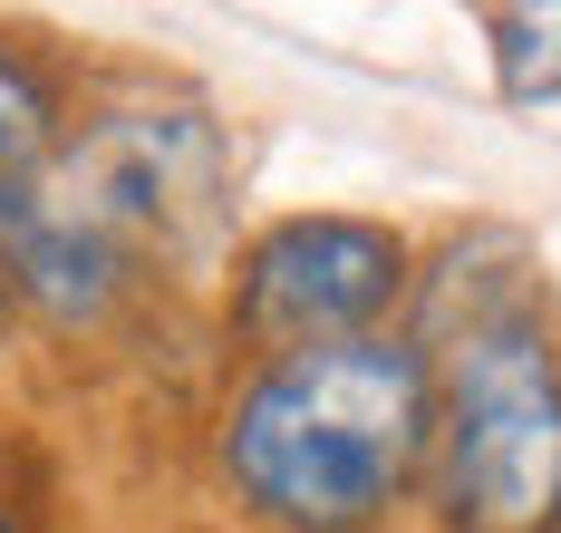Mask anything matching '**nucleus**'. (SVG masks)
Returning <instances> with one entry per match:
<instances>
[{"label": "nucleus", "instance_id": "1", "mask_svg": "<svg viewBox=\"0 0 561 533\" xmlns=\"http://www.w3.org/2000/svg\"><path fill=\"white\" fill-rule=\"evenodd\" d=\"M436 359L407 330L232 368L204 456L252 533H388L426 485Z\"/></svg>", "mask_w": 561, "mask_h": 533}, {"label": "nucleus", "instance_id": "2", "mask_svg": "<svg viewBox=\"0 0 561 533\" xmlns=\"http://www.w3.org/2000/svg\"><path fill=\"white\" fill-rule=\"evenodd\" d=\"M436 436L416 504L436 533H561V330L542 300L436 340Z\"/></svg>", "mask_w": 561, "mask_h": 533}, {"label": "nucleus", "instance_id": "3", "mask_svg": "<svg viewBox=\"0 0 561 533\" xmlns=\"http://www.w3.org/2000/svg\"><path fill=\"white\" fill-rule=\"evenodd\" d=\"M39 194L68 224H88L146 292L214 282L232 252V136L204 98L78 107L39 166Z\"/></svg>", "mask_w": 561, "mask_h": 533}, {"label": "nucleus", "instance_id": "4", "mask_svg": "<svg viewBox=\"0 0 561 533\" xmlns=\"http://www.w3.org/2000/svg\"><path fill=\"white\" fill-rule=\"evenodd\" d=\"M416 252L426 242L407 224L348 214V204H300V214L232 234L224 272H214V320H224L232 368L397 330L407 292H416Z\"/></svg>", "mask_w": 561, "mask_h": 533}, {"label": "nucleus", "instance_id": "5", "mask_svg": "<svg viewBox=\"0 0 561 533\" xmlns=\"http://www.w3.org/2000/svg\"><path fill=\"white\" fill-rule=\"evenodd\" d=\"M78 117V98H68V68L49 49H30L20 30H0V184L39 175L58 156V136Z\"/></svg>", "mask_w": 561, "mask_h": 533}, {"label": "nucleus", "instance_id": "6", "mask_svg": "<svg viewBox=\"0 0 561 533\" xmlns=\"http://www.w3.org/2000/svg\"><path fill=\"white\" fill-rule=\"evenodd\" d=\"M474 30L513 107H561V0H513V10H484Z\"/></svg>", "mask_w": 561, "mask_h": 533}, {"label": "nucleus", "instance_id": "7", "mask_svg": "<svg viewBox=\"0 0 561 533\" xmlns=\"http://www.w3.org/2000/svg\"><path fill=\"white\" fill-rule=\"evenodd\" d=\"M0 533H30V514H20V495H0Z\"/></svg>", "mask_w": 561, "mask_h": 533}, {"label": "nucleus", "instance_id": "8", "mask_svg": "<svg viewBox=\"0 0 561 533\" xmlns=\"http://www.w3.org/2000/svg\"><path fill=\"white\" fill-rule=\"evenodd\" d=\"M10 320H20V310H10V282H0V350H10Z\"/></svg>", "mask_w": 561, "mask_h": 533}]
</instances>
